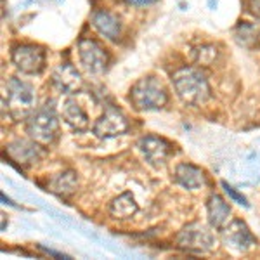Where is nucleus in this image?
Wrapping results in <instances>:
<instances>
[{
	"label": "nucleus",
	"mask_w": 260,
	"mask_h": 260,
	"mask_svg": "<svg viewBox=\"0 0 260 260\" xmlns=\"http://www.w3.org/2000/svg\"><path fill=\"white\" fill-rule=\"evenodd\" d=\"M137 212H139V205H137L136 198H134L130 191L121 192L110 203V215L113 219L125 220L134 217Z\"/></svg>",
	"instance_id": "obj_18"
},
{
	"label": "nucleus",
	"mask_w": 260,
	"mask_h": 260,
	"mask_svg": "<svg viewBox=\"0 0 260 260\" xmlns=\"http://www.w3.org/2000/svg\"><path fill=\"white\" fill-rule=\"evenodd\" d=\"M222 187H224V191H225V194L229 196L231 200L234 201V203H238V205H243V207H250V203H248V200L245 198V196L241 194V192H238L236 189H234L233 186H229L225 180H222Z\"/></svg>",
	"instance_id": "obj_21"
},
{
	"label": "nucleus",
	"mask_w": 260,
	"mask_h": 260,
	"mask_svg": "<svg viewBox=\"0 0 260 260\" xmlns=\"http://www.w3.org/2000/svg\"><path fill=\"white\" fill-rule=\"evenodd\" d=\"M260 30L253 24H246V23H241L238 24L236 31H234V37H236L238 44L243 45L246 49H251L255 45H258V40H260Z\"/></svg>",
	"instance_id": "obj_19"
},
{
	"label": "nucleus",
	"mask_w": 260,
	"mask_h": 260,
	"mask_svg": "<svg viewBox=\"0 0 260 260\" xmlns=\"http://www.w3.org/2000/svg\"><path fill=\"white\" fill-rule=\"evenodd\" d=\"M90 23L104 39L110 42H120L123 26H121V19L116 14L106 9H95L90 14Z\"/></svg>",
	"instance_id": "obj_12"
},
{
	"label": "nucleus",
	"mask_w": 260,
	"mask_h": 260,
	"mask_svg": "<svg viewBox=\"0 0 260 260\" xmlns=\"http://www.w3.org/2000/svg\"><path fill=\"white\" fill-rule=\"evenodd\" d=\"M61 116L73 130L83 132L89 128V115L73 98H68L61 106Z\"/></svg>",
	"instance_id": "obj_16"
},
{
	"label": "nucleus",
	"mask_w": 260,
	"mask_h": 260,
	"mask_svg": "<svg viewBox=\"0 0 260 260\" xmlns=\"http://www.w3.org/2000/svg\"><path fill=\"white\" fill-rule=\"evenodd\" d=\"M40 250L44 251V253L50 255V257H54V258H70L68 255H64V253H59V251H54V250H50V248H44V246H40Z\"/></svg>",
	"instance_id": "obj_24"
},
{
	"label": "nucleus",
	"mask_w": 260,
	"mask_h": 260,
	"mask_svg": "<svg viewBox=\"0 0 260 260\" xmlns=\"http://www.w3.org/2000/svg\"><path fill=\"white\" fill-rule=\"evenodd\" d=\"M127 4L130 6H137V7H146V6H151V4H154L156 0H125Z\"/></svg>",
	"instance_id": "obj_23"
},
{
	"label": "nucleus",
	"mask_w": 260,
	"mask_h": 260,
	"mask_svg": "<svg viewBox=\"0 0 260 260\" xmlns=\"http://www.w3.org/2000/svg\"><path fill=\"white\" fill-rule=\"evenodd\" d=\"M217 59V49L213 45H201L194 50V61L200 66H212Z\"/></svg>",
	"instance_id": "obj_20"
},
{
	"label": "nucleus",
	"mask_w": 260,
	"mask_h": 260,
	"mask_svg": "<svg viewBox=\"0 0 260 260\" xmlns=\"http://www.w3.org/2000/svg\"><path fill=\"white\" fill-rule=\"evenodd\" d=\"M78 57L82 66L92 75H101L110 66V52L101 42L94 39H80L78 42Z\"/></svg>",
	"instance_id": "obj_7"
},
{
	"label": "nucleus",
	"mask_w": 260,
	"mask_h": 260,
	"mask_svg": "<svg viewBox=\"0 0 260 260\" xmlns=\"http://www.w3.org/2000/svg\"><path fill=\"white\" fill-rule=\"evenodd\" d=\"M26 134L42 148H49L56 142L59 137V116L52 101L31 113V116L26 120Z\"/></svg>",
	"instance_id": "obj_3"
},
{
	"label": "nucleus",
	"mask_w": 260,
	"mask_h": 260,
	"mask_svg": "<svg viewBox=\"0 0 260 260\" xmlns=\"http://www.w3.org/2000/svg\"><path fill=\"white\" fill-rule=\"evenodd\" d=\"M52 83L68 95L78 94L83 89V78L80 71L75 68L71 62H62L54 70Z\"/></svg>",
	"instance_id": "obj_13"
},
{
	"label": "nucleus",
	"mask_w": 260,
	"mask_h": 260,
	"mask_svg": "<svg viewBox=\"0 0 260 260\" xmlns=\"http://www.w3.org/2000/svg\"><path fill=\"white\" fill-rule=\"evenodd\" d=\"M78 187V175L75 170H64L61 174H57L54 179H50L47 189L54 192L56 196H59L62 200H68L75 194Z\"/></svg>",
	"instance_id": "obj_17"
},
{
	"label": "nucleus",
	"mask_w": 260,
	"mask_h": 260,
	"mask_svg": "<svg viewBox=\"0 0 260 260\" xmlns=\"http://www.w3.org/2000/svg\"><path fill=\"white\" fill-rule=\"evenodd\" d=\"M11 61L24 75H40L45 70V50L35 44H18L11 50Z\"/></svg>",
	"instance_id": "obj_6"
},
{
	"label": "nucleus",
	"mask_w": 260,
	"mask_h": 260,
	"mask_svg": "<svg viewBox=\"0 0 260 260\" xmlns=\"http://www.w3.org/2000/svg\"><path fill=\"white\" fill-rule=\"evenodd\" d=\"M137 148L142 153L144 160L154 169H160L169 161V158L174 153V144L170 141L158 136H144L137 142Z\"/></svg>",
	"instance_id": "obj_9"
},
{
	"label": "nucleus",
	"mask_w": 260,
	"mask_h": 260,
	"mask_svg": "<svg viewBox=\"0 0 260 260\" xmlns=\"http://www.w3.org/2000/svg\"><path fill=\"white\" fill-rule=\"evenodd\" d=\"M207 213H208V222H210L212 228L220 231L222 228H225V224L229 222L231 207L220 194L213 192L207 200Z\"/></svg>",
	"instance_id": "obj_15"
},
{
	"label": "nucleus",
	"mask_w": 260,
	"mask_h": 260,
	"mask_svg": "<svg viewBox=\"0 0 260 260\" xmlns=\"http://www.w3.org/2000/svg\"><path fill=\"white\" fill-rule=\"evenodd\" d=\"M6 153L9 156L11 163H18L19 167H31L39 163L44 156L42 146L37 144L35 141H24L16 139L6 146Z\"/></svg>",
	"instance_id": "obj_10"
},
{
	"label": "nucleus",
	"mask_w": 260,
	"mask_h": 260,
	"mask_svg": "<svg viewBox=\"0 0 260 260\" xmlns=\"http://www.w3.org/2000/svg\"><path fill=\"white\" fill-rule=\"evenodd\" d=\"M220 233H222L224 241L228 243L229 246H233V248H236L240 251H246L257 245V238L251 234L248 225L240 219L229 220L228 224H225V228L220 229Z\"/></svg>",
	"instance_id": "obj_11"
},
{
	"label": "nucleus",
	"mask_w": 260,
	"mask_h": 260,
	"mask_svg": "<svg viewBox=\"0 0 260 260\" xmlns=\"http://www.w3.org/2000/svg\"><path fill=\"white\" fill-rule=\"evenodd\" d=\"M246 9L251 16L260 19V0H246Z\"/></svg>",
	"instance_id": "obj_22"
},
{
	"label": "nucleus",
	"mask_w": 260,
	"mask_h": 260,
	"mask_svg": "<svg viewBox=\"0 0 260 260\" xmlns=\"http://www.w3.org/2000/svg\"><path fill=\"white\" fill-rule=\"evenodd\" d=\"M172 82L177 98L187 106H201L212 95L207 75L194 66H184L177 70L172 77Z\"/></svg>",
	"instance_id": "obj_1"
},
{
	"label": "nucleus",
	"mask_w": 260,
	"mask_h": 260,
	"mask_svg": "<svg viewBox=\"0 0 260 260\" xmlns=\"http://www.w3.org/2000/svg\"><path fill=\"white\" fill-rule=\"evenodd\" d=\"M177 245L182 250L192 251V253H208L215 248L217 240L213 233L207 225L200 224V222H192V224L184 225L177 234Z\"/></svg>",
	"instance_id": "obj_5"
},
{
	"label": "nucleus",
	"mask_w": 260,
	"mask_h": 260,
	"mask_svg": "<svg viewBox=\"0 0 260 260\" xmlns=\"http://www.w3.org/2000/svg\"><path fill=\"white\" fill-rule=\"evenodd\" d=\"M128 101L137 111H158L169 103V94L163 83L153 75L139 78L128 92Z\"/></svg>",
	"instance_id": "obj_4"
},
{
	"label": "nucleus",
	"mask_w": 260,
	"mask_h": 260,
	"mask_svg": "<svg viewBox=\"0 0 260 260\" xmlns=\"http://www.w3.org/2000/svg\"><path fill=\"white\" fill-rule=\"evenodd\" d=\"M2 103L4 110H7V115L11 116L12 121H26L37 106L35 89L21 78L11 77L6 83Z\"/></svg>",
	"instance_id": "obj_2"
},
{
	"label": "nucleus",
	"mask_w": 260,
	"mask_h": 260,
	"mask_svg": "<svg viewBox=\"0 0 260 260\" xmlns=\"http://www.w3.org/2000/svg\"><path fill=\"white\" fill-rule=\"evenodd\" d=\"M130 128V123L127 120V116L123 115V111L120 108L110 106L104 108L103 115L95 120L94 127H92V132H94L95 137L99 139H111V137H118L127 134Z\"/></svg>",
	"instance_id": "obj_8"
},
{
	"label": "nucleus",
	"mask_w": 260,
	"mask_h": 260,
	"mask_svg": "<svg viewBox=\"0 0 260 260\" xmlns=\"http://www.w3.org/2000/svg\"><path fill=\"white\" fill-rule=\"evenodd\" d=\"M174 179L179 186H182L184 189L196 191L207 184V175L200 167L192 165V163H179L175 167V174Z\"/></svg>",
	"instance_id": "obj_14"
}]
</instances>
